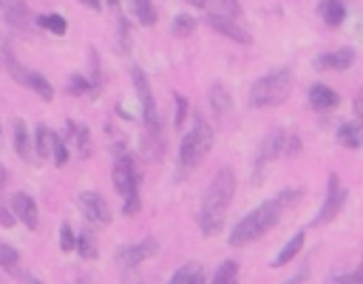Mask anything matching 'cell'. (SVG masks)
Wrapping results in <instances>:
<instances>
[{"instance_id":"obj_2","label":"cell","mask_w":363,"mask_h":284,"mask_svg":"<svg viewBox=\"0 0 363 284\" xmlns=\"http://www.w3.org/2000/svg\"><path fill=\"white\" fill-rule=\"evenodd\" d=\"M295 199H298L295 190H281L278 196L261 202L255 210H250L247 216H241V219L235 222V227L230 230V244H233V247H244V244L261 239L267 230H272V227L281 222L284 207L292 204Z\"/></svg>"},{"instance_id":"obj_27","label":"cell","mask_w":363,"mask_h":284,"mask_svg":"<svg viewBox=\"0 0 363 284\" xmlns=\"http://www.w3.org/2000/svg\"><path fill=\"white\" fill-rule=\"evenodd\" d=\"M0 267L11 275H20V250H14L11 244H0Z\"/></svg>"},{"instance_id":"obj_28","label":"cell","mask_w":363,"mask_h":284,"mask_svg":"<svg viewBox=\"0 0 363 284\" xmlns=\"http://www.w3.org/2000/svg\"><path fill=\"white\" fill-rule=\"evenodd\" d=\"M213 284H238V261H233V258L221 261L213 275Z\"/></svg>"},{"instance_id":"obj_9","label":"cell","mask_w":363,"mask_h":284,"mask_svg":"<svg viewBox=\"0 0 363 284\" xmlns=\"http://www.w3.org/2000/svg\"><path fill=\"white\" fill-rule=\"evenodd\" d=\"M0 20L14 31H31L37 23L26 0H0Z\"/></svg>"},{"instance_id":"obj_18","label":"cell","mask_w":363,"mask_h":284,"mask_svg":"<svg viewBox=\"0 0 363 284\" xmlns=\"http://www.w3.org/2000/svg\"><path fill=\"white\" fill-rule=\"evenodd\" d=\"M210 108H213V114L218 119H224L233 111V97H230V91L221 82H213L210 85Z\"/></svg>"},{"instance_id":"obj_45","label":"cell","mask_w":363,"mask_h":284,"mask_svg":"<svg viewBox=\"0 0 363 284\" xmlns=\"http://www.w3.org/2000/svg\"><path fill=\"white\" fill-rule=\"evenodd\" d=\"M82 284H85V281H82Z\"/></svg>"},{"instance_id":"obj_44","label":"cell","mask_w":363,"mask_h":284,"mask_svg":"<svg viewBox=\"0 0 363 284\" xmlns=\"http://www.w3.org/2000/svg\"><path fill=\"white\" fill-rule=\"evenodd\" d=\"M360 34H363V23H360Z\"/></svg>"},{"instance_id":"obj_38","label":"cell","mask_w":363,"mask_h":284,"mask_svg":"<svg viewBox=\"0 0 363 284\" xmlns=\"http://www.w3.org/2000/svg\"><path fill=\"white\" fill-rule=\"evenodd\" d=\"M306 275H309V267H301L292 278H286V281H281V284H303V281H306Z\"/></svg>"},{"instance_id":"obj_40","label":"cell","mask_w":363,"mask_h":284,"mask_svg":"<svg viewBox=\"0 0 363 284\" xmlns=\"http://www.w3.org/2000/svg\"><path fill=\"white\" fill-rule=\"evenodd\" d=\"M17 278H20V281H23V284H43V281H40V278H34V275H28V273H20V275H17Z\"/></svg>"},{"instance_id":"obj_6","label":"cell","mask_w":363,"mask_h":284,"mask_svg":"<svg viewBox=\"0 0 363 284\" xmlns=\"http://www.w3.org/2000/svg\"><path fill=\"white\" fill-rule=\"evenodd\" d=\"M113 187L122 196V210L125 216H133L139 210V173H136V162L128 151H116L113 156V170H111Z\"/></svg>"},{"instance_id":"obj_31","label":"cell","mask_w":363,"mask_h":284,"mask_svg":"<svg viewBox=\"0 0 363 284\" xmlns=\"http://www.w3.org/2000/svg\"><path fill=\"white\" fill-rule=\"evenodd\" d=\"M85 261H91V258H96V239H94V233L91 230H82L79 236H77V247H74Z\"/></svg>"},{"instance_id":"obj_4","label":"cell","mask_w":363,"mask_h":284,"mask_svg":"<svg viewBox=\"0 0 363 284\" xmlns=\"http://www.w3.org/2000/svg\"><path fill=\"white\" fill-rule=\"evenodd\" d=\"M213 148V128L204 116L193 119V128H187V133L182 136L179 145V159H176V179H187L210 153Z\"/></svg>"},{"instance_id":"obj_5","label":"cell","mask_w":363,"mask_h":284,"mask_svg":"<svg viewBox=\"0 0 363 284\" xmlns=\"http://www.w3.org/2000/svg\"><path fill=\"white\" fill-rule=\"evenodd\" d=\"M292 94V71L289 68H275L264 77H258L250 85V105L252 108H275Z\"/></svg>"},{"instance_id":"obj_3","label":"cell","mask_w":363,"mask_h":284,"mask_svg":"<svg viewBox=\"0 0 363 284\" xmlns=\"http://www.w3.org/2000/svg\"><path fill=\"white\" fill-rule=\"evenodd\" d=\"M130 80H133V88H136V97H139V105H142V125H145L142 148H145V156L162 159L164 133H162V116H159V108H156V99H153V91H150L147 74L139 65H130Z\"/></svg>"},{"instance_id":"obj_36","label":"cell","mask_w":363,"mask_h":284,"mask_svg":"<svg viewBox=\"0 0 363 284\" xmlns=\"http://www.w3.org/2000/svg\"><path fill=\"white\" fill-rule=\"evenodd\" d=\"M335 284H363V258H360V264L352 270V273H346V275H340Z\"/></svg>"},{"instance_id":"obj_20","label":"cell","mask_w":363,"mask_h":284,"mask_svg":"<svg viewBox=\"0 0 363 284\" xmlns=\"http://www.w3.org/2000/svg\"><path fill=\"white\" fill-rule=\"evenodd\" d=\"M68 136H71V142H74V151H77L82 159H88V156H91V131H88L82 122H68Z\"/></svg>"},{"instance_id":"obj_34","label":"cell","mask_w":363,"mask_h":284,"mask_svg":"<svg viewBox=\"0 0 363 284\" xmlns=\"http://www.w3.org/2000/svg\"><path fill=\"white\" fill-rule=\"evenodd\" d=\"M173 102H176V128H182L184 125V116H187V99L179 94V91H173Z\"/></svg>"},{"instance_id":"obj_17","label":"cell","mask_w":363,"mask_h":284,"mask_svg":"<svg viewBox=\"0 0 363 284\" xmlns=\"http://www.w3.org/2000/svg\"><path fill=\"white\" fill-rule=\"evenodd\" d=\"M306 97H309V105H312L315 111H332V108L340 102L337 94H335L329 85H323V82H315Z\"/></svg>"},{"instance_id":"obj_30","label":"cell","mask_w":363,"mask_h":284,"mask_svg":"<svg viewBox=\"0 0 363 284\" xmlns=\"http://www.w3.org/2000/svg\"><path fill=\"white\" fill-rule=\"evenodd\" d=\"M170 31H173V37H190V34L196 31V17L187 14V11L176 14L173 23H170Z\"/></svg>"},{"instance_id":"obj_24","label":"cell","mask_w":363,"mask_h":284,"mask_svg":"<svg viewBox=\"0 0 363 284\" xmlns=\"http://www.w3.org/2000/svg\"><path fill=\"white\" fill-rule=\"evenodd\" d=\"M170 284H204V270L199 264H184L182 270L173 273Z\"/></svg>"},{"instance_id":"obj_42","label":"cell","mask_w":363,"mask_h":284,"mask_svg":"<svg viewBox=\"0 0 363 284\" xmlns=\"http://www.w3.org/2000/svg\"><path fill=\"white\" fill-rule=\"evenodd\" d=\"M6 182H9V170L6 165H0V187H6Z\"/></svg>"},{"instance_id":"obj_13","label":"cell","mask_w":363,"mask_h":284,"mask_svg":"<svg viewBox=\"0 0 363 284\" xmlns=\"http://www.w3.org/2000/svg\"><path fill=\"white\" fill-rule=\"evenodd\" d=\"M9 207H11L14 219H20L28 230H37V224H40V210H37L34 196H28V193H14V196L9 199Z\"/></svg>"},{"instance_id":"obj_23","label":"cell","mask_w":363,"mask_h":284,"mask_svg":"<svg viewBox=\"0 0 363 284\" xmlns=\"http://www.w3.org/2000/svg\"><path fill=\"white\" fill-rule=\"evenodd\" d=\"M337 142L346 148H360L363 145V128L357 122H343L337 128Z\"/></svg>"},{"instance_id":"obj_43","label":"cell","mask_w":363,"mask_h":284,"mask_svg":"<svg viewBox=\"0 0 363 284\" xmlns=\"http://www.w3.org/2000/svg\"><path fill=\"white\" fill-rule=\"evenodd\" d=\"M190 3H196V6H201V0H190Z\"/></svg>"},{"instance_id":"obj_1","label":"cell","mask_w":363,"mask_h":284,"mask_svg":"<svg viewBox=\"0 0 363 284\" xmlns=\"http://www.w3.org/2000/svg\"><path fill=\"white\" fill-rule=\"evenodd\" d=\"M235 196V173L230 168H218L210 185L204 187L201 207H199V230L204 236H216L224 230L227 222V207Z\"/></svg>"},{"instance_id":"obj_10","label":"cell","mask_w":363,"mask_h":284,"mask_svg":"<svg viewBox=\"0 0 363 284\" xmlns=\"http://www.w3.org/2000/svg\"><path fill=\"white\" fill-rule=\"evenodd\" d=\"M156 250H159V241L153 239V236H147V239H142V241H133V244H125V247H119L116 250V264L119 267H136V264H142V261H147L150 256H156Z\"/></svg>"},{"instance_id":"obj_16","label":"cell","mask_w":363,"mask_h":284,"mask_svg":"<svg viewBox=\"0 0 363 284\" xmlns=\"http://www.w3.org/2000/svg\"><path fill=\"white\" fill-rule=\"evenodd\" d=\"M207 23L221 34V37H230V40H235V43H250L252 37H250V31L247 28H241L235 20H224V17H213V14H207Z\"/></svg>"},{"instance_id":"obj_29","label":"cell","mask_w":363,"mask_h":284,"mask_svg":"<svg viewBox=\"0 0 363 284\" xmlns=\"http://www.w3.org/2000/svg\"><path fill=\"white\" fill-rule=\"evenodd\" d=\"M130 11L136 14V20H139L142 26H153V23H156L153 0H130Z\"/></svg>"},{"instance_id":"obj_41","label":"cell","mask_w":363,"mask_h":284,"mask_svg":"<svg viewBox=\"0 0 363 284\" xmlns=\"http://www.w3.org/2000/svg\"><path fill=\"white\" fill-rule=\"evenodd\" d=\"M79 3H82V6H88V9H94V11H99V9H102V3H99V0H79Z\"/></svg>"},{"instance_id":"obj_25","label":"cell","mask_w":363,"mask_h":284,"mask_svg":"<svg viewBox=\"0 0 363 284\" xmlns=\"http://www.w3.org/2000/svg\"><path fill=\"white\" fill-rule=\"evenodd\" d=\"M37 26H40V28H45V31H51V34H57V37H62V34L68 31L65 17H62V14H54V11L40 14V17H37Z\"/></svg>"},{"instance_id":"obj_19","label":"cell","mask_w":363,"mask_h":284,"mask_svg":"<svg viewBox=\"0 0 363 284\" xmlns=\"http://www.w3.org/2000/svg\"><path fill=\"white\" fill-rule=\"evenodd\" d=\"M303 241H306V233L303 230H298V233H292L289 239H286V244L281 247V253L275 256V261H272V267H284V264H289L301 250H303Z\"/></svg>"},{"instance_id":"obj_7","label":"cell","mask_w":363,"mask_h":284,"mask_svg":"<svg viewBox=\"0 0 363 284\" xmlns=\"http://www.w3.org/2000/svg\"><path fill=\"white\" fill-rule=\"evenodd\" d=\"M3 65H6V71L14 77V82H20V85H26V88H31L40 99H54V85L40 74V71H31V68H26L11 51H3Z\"/></svg>"},{"instance_id":"obj_11","label":"cell","mask_w":363,"mask_h":284,"mask_svg":"<svg viewBox=\"0 0 363 284\" xmlns=\"http://www.w3.org/2000/svg\"><path fill=\"white\" fill-rule=\"evenodd\" d=\"M284 142H286V133H284L281 128H272V131L261 139V145H258V151H255V176H258V179H261L264 168H267L275 156L284 153Z\"/></svg>"},{"instance_id":"obj_37","label":"cell","mask_w":363,"mask_h":284,"mask_svg":"<svg viewBox=\"0 0 363 284\" xmlns=\"http://www.w3.org/2000/svg\"><path fill=\"white\" fill-rule=\"evenodd\" d=\"M354 119H357V125L363 128V91L354 94Z\"/></svg>"},{"instance_id":"obj_12","label":"cell","mask_w":363,"mask_h":284,"mask_svg":"<svg viewBox=\"0 0 363 284\" xmlns=\"http://www.w3.org/2000/svg\"><path fill=\"white\" fill-rule=\"evenodd\" d=\"M77 207H79V213H82L88 222H94V224H108V222H111V207H108V202H105L99 193H94V190H82V193L77 196Z\"/></svg>"},{"instance_id":"obj_8","label":"cell","mask_w":363,"mask_h":284,"mask_svg":"<svg viewBox=\"0 0 363 284\" xmlns=\"http://www.w3.org/2000/svg\"><path fill=\"white\" fill-rule=\"evenodd\" d=\"M343 204H346V187L340 185L337 173H329V187H326V199H323L320 210L315 213L312 224H315V227H318V224H329V222H332L335 216H340Z\"/></svg>"},{"instance_id":"obj_21","label":"cell","mask_w":363,"mask_h":284,"mask_svg":"<svg viewBox=\"0 0 363 284\" xmlns=\"http://www.w3.org/2000/svg\"><path fill=\"white\" fill-rule=\"evenodd\" d=\"M318 14H320V20L326 23V26H340L343 20H346V6L340 3V0H320L318 3Z\"/></svg>"},{"instance_id":"obj_15","label":"cell","mask_w":363,"mask_h":284,"mask_svg":"<svg viewBox=\"0 0 363 284\" xmlns=\"http://www.w3.org/2000/svg\"><path fill=\"white\" fill-rule=\"evenodd\" d=\"M354 62V51L352 48H337V51H329V54H320L315 60V68H329V71H346L352 68Z\"/></svg>"},{"instance_id":"obj_26","label":"cell","mask_w":363,"mask_h":284,"mask_svg":"<svg viewBox=\"0 0 363 284\" xmlns=\"http://www.w3.org/2000/svg\"><path fill=\"white\" fill-rule=\"evenodd\" d=\"M51 145H54V131L45 125L34 128V151L37 156H51Z\"/></svg>"},{"instance_id":"obj_33","label":"cell","mask_w":363,"mask_h":284,"mask_svg":"<svg viewBox=\"0 0 363 284\" xmlns=\"http://www.w3.org/2000/svg\"><path fill=\"white\" fill-rule=\"evenodd\" d=\"M68 91H71V94H94L91 80H85V77H79V74H74V77L68 80Z\"/></svg>"},{"instance_id":"obj_39","label":"cell","mask_w":363,"mask_h":284,"mask_svg":"<svg viewBox=\"0 0 363 284\" xmlns=\"http://www.w3.org/2000/svg\"><path fill=\"white\" fill-rule=\"evenodd\" d=\"M0 224H3V227H11V224H14V213L6 210L3 204H0Z\"/></svg>"},{"instance_id":"obj_35","label":"cell","mask_w":363,"mask_h":284,"mask_svg":"<svg viewBox=\"0 0 363 284\" xmlns=\"http://www.w3.org/2000/svg\"><path fill=\"white\" fill-rule=\"evenodd\" d=\"M60 247H62L65 253L77 247V236H74V230H71L68 224H62V227H60Z\"/></svg>"},{"instance_id":"obj_14","label":"cell","mask_w":363,"mask_h":284,"mask_svg":"<svg viewBox=\"0 0 363 284\" xmlns=\"http://www.w3.org/2000/svg\"><path fill=\"white\" fill-rule=\"evenodd\" d=\"M11 142H14V151L23 162H31L34 159V142H31V133H28V125L23 119H14L11 122Z\"/></svg>"},{"instance_id":"obj_32","label":"cell","mask_w":363,"mask_h":284,"mask_svg":"<svg viewBox=\"0 0 363 284\" xmlns=\"http://www.w3.org/2000/svg\"><path fill=\"white\" fill-rule=\"evenodd\" d=\"M51 159H54L60 168L68 162V145H65L62 136H57V133H54V145H51Z\"/></svg>"},{"instance_id":"obj_22","label":"cell","mask_w":363,"mask_h":284,"mask_svg":"<svg viewBox=\"0 0 363 284\" xmlns=\"http://www.w3.org/2000/svg\"><path fill=\"white\" fill-rule=\"evenodd\" d=\"M201 6H204L213 17H224V20H235V23H238V14H241L238 0H201Z\"/></svg>"}]
</instances>
